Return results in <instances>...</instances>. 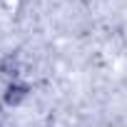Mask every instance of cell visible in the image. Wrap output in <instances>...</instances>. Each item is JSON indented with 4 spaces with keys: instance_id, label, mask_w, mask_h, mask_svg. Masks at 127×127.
Here are the masks:
<instances>
[{
    "instance_id": "cell-2",
    "label": "cell",
    "mask_w": 127,
    "mask_h": 127,
    "mask_svg": "<svg viewBox=\"0 0 127 127\" xmlns=\"http://www.w3.org/2000/svg\"><path fill=\"white\" fill-rule=\"evenodd\" d=\"M15 70H18L15 60H13V57H5V60H3V65H0V72H5V75H15Z\"/></svg>"
},
{
    "instance_id": "cell-1",
    "label": "cell",
    "mask_w": 127,
    "mask_h": 127,
    "mask_svg": "<svg viewBox=\"0 0 127 127\" xmlns=\"http://www.w3.org/2000/svg\"><path fill=\"white\" fill-rule=\"evenodd\" d=\"M28 97V85H20V82H13L8 90H5V105H20L23 100Z\"/></svg>"
}]
</instances>
